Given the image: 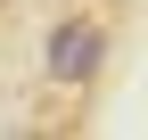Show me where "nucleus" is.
Returning <instances> with one entry per match:
<instances>
[{"label": "nucleus", "mask_w": 148, "mask_h": 140, "mask_svg": "<svg viewBox=\"0 0 148 140\" xmlns=\"http://www.w3.org/2000/svg\"><path fill=\"white\" fill-rule=\"evenodd\" d=\"M107 58H115V25H107L99 8H74L41 41V82L49 91H90V82L107 74Z\"/></svg>", "instance_id": "obj_1"}, {"label": "nucleus", "mask_w": 148, "mask_h": 140, "mask_svg": "<svg viewBox=\"0 0 148 140\" xmlns=\"http://www.w3.org/2000/svg\"><path fill=\"white\" fill-rule=\"evenodd\" d=\"M16 8H25V0H0V16H16Z\"/></svg>", "instance_id": "obj_2"}]
</instances>
